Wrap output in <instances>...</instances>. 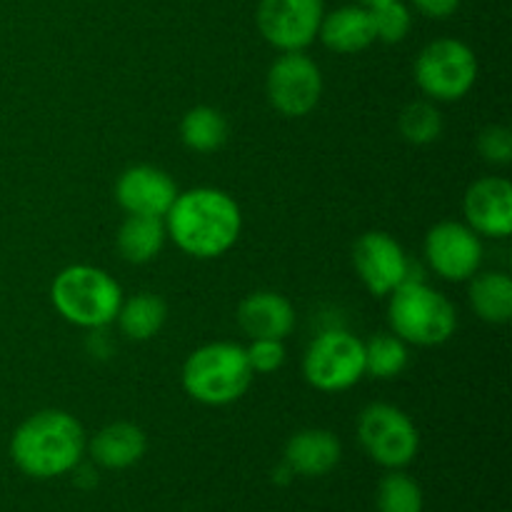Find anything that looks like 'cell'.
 <instances>
[{
	"instance_id": "obj_25",
	"label": "cell",
	"mask_w": 512,
	"mask_h": 512,
	"mask_svg": "<svg viewBox=\"0 0 512 512\" xmlns=\"http://www.w3.org/2000/svg\"><path fill=\"white\" fill-rule=\"evenodd\" d=\"M380 512H423L420 485L405 473H390L378 485Z\"/></svg>"
},
{
	"instance_id": "obj_26",
	"label": "cell",
	"mask_w": 512,
	"mask_h": 512,
	"mask_svg": "<svg viewBox=\"0 0 512 512\" xmlns=\"http://www.w3.org/2000/svg\"><path fill=\"white\" fill-rule=\"evenodd\" d=\"M370 15H373L375 40H383L388 45L403 43L413 28V13L403 0L375 5V8H370Z\"/></svg>"
},
{
	"instance_id": "obj_3",
	"label": "cell",
	"mask_w": 512,
	"mask_h": 512,
	"mask_svg": "<svg viewBox=\"0 0 512 512\" xmlns=\"http://www.w3.org/2000/svg\"><path fill=\"white\" fill-rule=\"evenodd\" d=\"M53 308L78 328H105L118 315L123 290L110 273L95 265H68L50 288Z\"/></svg>"
},
{
	"instance_id": "obj_8",
	"label": "cell",
	"mask_w": 512,
	"mask_h": 512,
	"mask_svg": "<svg viewBox=\"0 0 512 512\" xmlns=\"http://www.w3.org/2000/svg\"><path fill=\"white\" fill-rule=\"evenodd\" d=\"M358 438L365 453L390 470L413 463L420 448V435L413 420L388 403H373L360 413Z\"/></svg>"
},
{
	"instance_id": "obj_13",
	"label": "cell",
	"mask_w": 512,
	"mask_h": 512,
	"mask_svg": "<svg viewBox=\"0 0 512 512\" xmlns=\"http://www.w3.org/2000/svg\"><path fill=\"white\" fill-rule=\"evenodd\" d=\"M175 198H178L175 180L155 165H133L123 170L115 183V200L128 215L165 218Z\"/></svg>"
},
{
	"instance_id": "obj_9",
	"label": "cell",
	"mask_w": 512,
	"mask_h": 512,
	"mask_svg": "<svg viewBox=\"0 0 512 512\" xmlns=\"http://www.w3.org/2000/svg\"><path fill=\"white\" fill-rule=\"evenodd\" d=\"M265 93L270 105L285 118H303L313 113L323 95V73L318 63L303 53L290 50L283 53L268 70Z\"/></svg>"
},
{
	"instance_id": "obj_23",
	"label": "cell",
	"mask_w": 512,
	"mask_h": 512,
	"mask_svg": "<svg viewBox=\"0 0 512 512\" xmlns=\"http://www.w3.org/2000/svg\"><path fill=\"white\" fill-rule=\"evenodd\" d=\"M365 345V375L375 380H393L408 368V343L395 333H378Z\"/></svg>"
},
{
	"instance_id": "obj_2",
	"label": "cell",
	"mask_w": 512,
	"mask_h": 512,
	"mask_svg": "<svg viewBox=\"0 0 512 512\" xmlns=\"http://www.w3.org/2000/svg\"><path fill=\"white\" fill-rule=\"evenodd\" d=\"M85 450L83 425L65 410H40L18 425L10 458L30 478H58L78 468Z\"/></svg>"
},
{
	"instance_id": "obj_17",
	"label": "cell",
	"mask_w": 512,
	"mask_h": 512,
	"mask_svg": "<svg viewBox=\"0 0 512 512\" xmlns=\"http://www.w3.org/2000/svg\"><path fill=\"white\" fill-rule=\"evenodd\" d=\"M318 38L333 53L353 55L375 43V28L370 8L363 5H343L333 13L323 15Z\"/></svg>"
},
{
	"instance_id": "obj_14",
	"label": "cell",
	"mask_w": 512,
	"mask_h": 512,
	"mask_svg": "<svg viewBox=\"0 0 512 512\" xmlns=\"http://www.w3.org/2000/svg\"><path fill=\"white\" fill-rule=\"evenodd\" d=\"M465 225L478 235L508 238L512 233V185L505 178H480L463 200Z\"/></svg>"
},
{
	"instance_id": "obj_18",
	"label": "cell",
	"mask_w": 512,
	"mask_h": 512,
	"mask_svg": "<svg viewBox=\"0 0 512 512\" xmlns=\"http://www.w3.org/2000/svg\"><path fill=\"white\" fill-rule=\"evenodd\" d=\"M145 448H148V440L138 425L113 423L98 430L90 443V455L100 468L125 470L143 458Z\"/></svg>"
},
{
	"instance_id": "obj_11",
	"label": "cell",
	"mask_w": 512,
	"mask_h": 512,
	"mask_svg": "<svg viewBox=\"0 0 512 512\" xmlns=\"http://www.w3.org/2000/svg\"><path fill=\"white\" fill-rule=\"evenodd\" d=\"M353 265L365 288L378 298L390 295L408 280H415L410 278L413 263L405 255L403 245L383 230H370L355 240Z\"/></svg>"
},
{
	"instance_id": "obj_30",
	"label": "cell",
	"mask_w": 512,
	"mask_h": 512,
	"mask_svg": "<svg viewBox=\"0 0 512 512\" xmlns=\"http://www.w3.org/2000/svg\"><path fill=\"white\" fill-rule=\"evenodd\" d=\"M383 3H390V0H355V5H363V8H375Z\"/></svg>"
},
{
	"instance_id": "obj_24",
	"label": "cell",
	"mask_w": 512,
	"mask_h": 512,
	"mask_svg": "<svg viewBox=\"0 0 512 512\" xmlns=\"http://www.w3.org/2000/svg\"><path fill=\"white\" fill-rule=\"evenodd\" d=\"M400 135L413 145H430L443 135V115L433 100H415L405 105L398 120Z\"/></svg>"
},
{
	"instance_id": "obj_15",
	"label": "cell",
	"mask_w": 512,
	"mask_h": 512,
	"mask_svg": "<svg viewBox=\"0 0 512 512\" xmlns=\"http://www.w3.org/2000/svg\"><path fill=\"white\" fill-rule=\"evenodd\" d=\"M238 323L250 340H285L295 328V310L285 295L258 290L240 303Z\"/></svg>"
},
{
	"instance_id": "obj_10",
	"label": "cell",
	"mask_w": 512,
	"mask_h": 512,
	"mask_svg": "<svg viewBox=\"0 0 512 512\" xmlns=\"http://www.w3.org/2000/svg\"><path fill=\"white\" fill-rule=\"evenodd\" d=\"M325 0H260L258 30L273 48L290 53L305 50L318 38Z\"/></svg>"
},
{
	"instance_id": "obj_22",
	"label": "cell",
	"mask_w": 512,
	"mask_h": 512,
	"mask_svg": "<svg viewBox=\"0 0 512 512\" xmlns=\"http://www.w3.org/2000/svg\"><path fill=\"white\" fill-rule=\"evenodd\" d=\"M180 140L193 153H215L228 140V120L210 105L190 108L180 120Z\"/></svg>"
},
{
	"instance_id": "obj_20",
	"label": "cell",
	"mask_w": 512,
	"mask_h": 512,
	"mask_svg": "<svg viewBox=\"0 0 512 512\" xmlns=\"http://www.w3.org/2000/svg\"><path fill=\"white\" fill-rule=\"evenodd\" d=\"M470 305L475 315L490 325H503L512 318V280L500 270H485L470 278Z\"/></svg>"
},
{
	"instance_id": "obj_19",
	"label": "cell",
	"mask_w": 512,
	"mask_h": 512,
	"mask_svg": "<svg viewBox=\"0 0 512 512\" xmlns=\"http://www.w3.org/2000/svg\"><path fill=\"white\" fill-rule=\"evenodd\" d=\"M168 230L163 218L153 215H128L118 230V253L133 265L150 263L163 250Z\"/></svg>"
},
{
	"instance_id": "obj_21",
	"label": "cell",
	"mask_w": 512,
	"mask_h": 512,
	"mask_svg": "<svg viewBox=\"0 0 512 512\" xmlns=\"http://www.w3.org/2000/svg\"><path fill=\"white\" fill-rule=\"evenodd\" d=\"M165 318H168V305L155 293H138L130 300H123L115 315L120 330L130 340L155 338L165 325Z\"/></svg>"
},
{
	"instance_id": "obj_4",
	"label": "cell",
	"mask_w": 512,
	"mask_h": 512,
	"mask_svg": "<svg viewBox=\"0 0 512 512\" xmlns=\"http://www.w3.org/2000/svg\"><path fill=\"white\" fill-rule=\"evenodd\" d=\"M388 318L398 338L423 348L448 343L458 328L453 303L423 280H408L390 293Z\"/></svg>"
},
{
	"instance_id": "obj_29",
	"label": "cell",
	"mask_w": 512,
	"mask_h": 512,
	"mask_svg": "<svg viewBox=\"0 0 512 512\" xmlns=\"http://www.w3.org/2000/svg\"><path fill=\"white\" fill-rule=\"evenodd\" d=\"M410 3L415 5V10L435 20L450 18L460 8V0H410Z\"/></svg>"
},
{
	"instance_id": "obj_12",
	"label": "cell",
	"mask_w": 512,
	"mask_h": 512,
	"mask_svg": "<svg viewBox=\"0 0 512 512\" xmlns=\"http://www.w3.org/2000/svg\"><path fill=\"white\" fill-rule=\"evenodd\" d=\"M425 260L440 278L450 283L470 280L483 263V243L480 235L465 223L445 220L425 235Z\"/></svg>"
},
{
	"instance_id": "obj_1",
	"label": "cell",
	"mask_w": 512,
	"mask_h": 512,
	"mask_svg": "<svg viewBox=\"0 0 512 512\" xmlns=\"http://www.w3.org/2000/svg\"><path fill=\"white\" fill-rule=\"evenodd\" d=\"M165 230L183 253L193 258H220L238 243L243 215L233 195L218 188L178 193L165 213Z\"/></svg>"
},
{
	"instance_id": "obj_27",
	"label": "cell",
	"mask_w": 512,
	"mask_h": 512,
	"mask_svg": "<svg viewBox=\"0 0 512 512\" xmlns=\"http://www.w3.org/2000/svg\"><path fill=\"white\" fill-rule=\"evenodd\" d=\"M478 153L490 165L512 163V133L505 125H488L478 135Z\"/></svg>"
},
{
	"instance_id": "obj_5",
	"label": "cell",
	"mask_w": 512,
	"mask_h": 512,
	"mask_svg": "<svg viewBox=\"0 0 512 512\" xmlns=\"http://www.w3.org/2000/svg\"><path fill=\"white\" fill-rule=\"evenodd\" d=\"M253 383L245 348L235 343H208L193 350L183 365V388L203 405H230Z\"/></svg>"
},
{
	"instance_id": "obj_28",
	"label": "cell",
	"mask_w": 512,
	"mask_h": 512,
	"mask_svg": "<svg viewBox=\"0 0 512 512\" xmlns=\"http://www.w3.org/2000/svg\"><path fill=\"white\" fill-rule=\"evenodd\" d=\"M245 355H248V365L253 373H275V370L283 368L285 363L283 340L255 338L250 340V345L245 348Z\"/></svg>"
},
{
	"instance_id": "obj_6",
	"label": "cell",
	"mask_w": 512,
	"mask_h": 512,
	"mask_svg": "<svg viewBox=\"0 0 512 512\" xmlns=\"http://www.w3.org/2000/svg\"><path fill=\"white\" fill-rule=\"evenodd\" d=\"M478 80V58L458 38H438L415 58V83L430 100H460Z\"/></svg>"
},
{
	"instance_id": "obj_7",
	"label": "cell",
	"mask_w": 512,
	"mask_h": 512,
	"mask_svg": "<svg viewBox=\"0 0 512 512\" xmlns=\"http://www.w3.org/2000/svg\"><path fill=\"white\" fill-rule=\"evenodd\" d=\"M303 375L320 393L353 388L365 375L363 340L343 328L323 330L305 350Z\"/></svg>"
},
{
	"instance_id": "obj_16",
	"label": "cell",
	"mask_w": 512,
	"mask_h": 512,
	"mask_svg": "<svg viewBox=\"0 0 512 512\" xmlns=\"http://www.w3.org/2000/svg\"><path fill=\"white\" fill-rule=\"evenodd\" d=\"M340 455H343V448L335 433L320 428L300 430L285 445V465L290 473L305 475V478L328 475L340 463Z\"/></svg>"
}]
</instances>
